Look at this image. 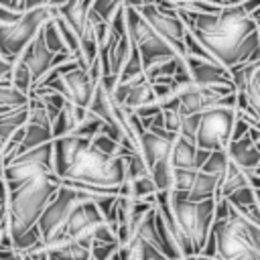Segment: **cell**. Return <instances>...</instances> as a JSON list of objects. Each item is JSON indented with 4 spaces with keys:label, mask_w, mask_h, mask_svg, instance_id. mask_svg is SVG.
I'll use <instances>...</instances> for the list:
<instances>
[{
    "label": "cell",
    "mask_w": 260,
    "mask_h": 260,
    "mask_svg": "<svg viewBox=\"0 0 260 260\" xmlns=\"http://www.w3.org/2000/svg\"><path fill=\"white\" fill-rule=\"evenodd\" d=\"M28 122V104L22 108H14V110H6L4 114H0V140L2 144H6L18 130H22Z\"/></svg>",
    "instance_id": "obj_22"
},
{
    "label": "cell",
    "mask_w": 260,
    "mask_h": 260,
    "mask_svg": "<svg viewBox=\"0 0 260 260\" xmlns=\"http://www.w3.org/2000/svg\"><path fill=\"white\" fill-rule=\"evenodd\" d=\"M63 179L79 181L100 189H120L126 181V165L124 158H112L98 152L91 142L77 154L71 169Z\"/></svg>",
    "instance_id": "obj_3"
},
{
    "label": "cell",
    "mask_w": 260,
    "mask_h": 260,
    "mask_svg": "<svg viewBox=\"0 0 260 260\" xmlns=\"http://www.w3.org/2000/svg\"><path fill=\"white\" fill-rule=\"evenodd\" d=\"M28 95L20 93L10 85V81H0V108H22L28 104Z\"/></svg>",
    "instance_id": "obj_29"
},
{
    "label": "cell",
    "mask_w": 260,
    "mask_h": 260,
    "mask_svg": "<svg viewBox=\"0 0 260 260\" xmlns=\"http://www.w3.org/2000/svg\"><path fill=\"white\" fill-rule=\"evenodd\" d=\"M138 14L152 26V30L185 61V35L187 28L179 14L167 6V2H132Z\"/></svg>",
    "instance_id": "obj_7"
},
{
    "label": "cell",
    "mask_w": 260,
    "mask_h": 260,
    "mask_svg": "<svg viewBox=\"0 0 260 260\" xmlns=\"http://www.w3.org/2000/svg\"><path fill=\"white\" fill-rule=\"evenodd\" d=\"M53 142V132H51V126H43V124H28L24 126V136H22V142L16 150V156L24 154V152H30L43 144H51ZM14 156V158H16ZM12 158V160H14Z\"/></svg>",
    "instance_id": "obj_20"
},
{
    "label": "cell",
    "mask_w": 260,
    "mask_h": 260,
    "mask_svg": "<svg viewBox=\"0 0 260 260\" xmlns=\"http://www.w3.org/2000/svg\"><path fill=\"white\" fill-rule=\"evenodd\" d=\"M83 199H93V195H85V193L75 191V189H69V187H61L57 191V195L45 207V211L41 213V217L37 221V228L41 232L43 244H49L51 240H55L63 232V228H65L71 211Z\"/></svg>",
    "instance_id": "obj_11"
},
{
    "label": "cell",
    "mask_w": 260,
    "mask_h": 260,
    "mask_svg": "<svg viewBox=\"0 0 260 260\" xmlns=\"http://www.w3.org/2000/svg\"><path fill=\"white\" fill-rule=\"evenodd\" d=\"M95 87H98V83L91 79L89 71L77 67V69L65 73L63 77H59V79L47 83V85L35 87V89L30 91V95H32V98H41V95H45V93H59V95H63L69 104L87 110L89 104H91V98H93ZM30 95H28V98H30Z\"/></svg>",
    "instance_id": "obj_10"
},
{
    "label": "cell",
    "mask_w": 260,
    "mask_h": 260,
    "mask_svg": "<svg viewBox=\"0 0 260 260\" xmlns=\"http://www.w3.org/2000/svg\"><path fill=\"white\" fill-rule=\"evenodd\" d=\"M258 207H260V205H258Z\"/></svg>",
    "instance_id": "obj_39"
},
{
    "label": "cell",
    "mask_w": 260,
    "mask_h": 260,
    "mask_svg": "<svg viewBox=\"0 0 260 260\" xmlns=\"http://www.w3.org/2000/svg\"><path fill=\"white\" fill-rule=\"evenodd\" d=\"M150 179L154 181L156 191H171L173 189V167L171 160L158 162L156 167L150 169Z\"/></svg>",
    "instance_id": "obj_30"
},
{
    "label": "cell",
    "mask_w": 260,
    "mask_h": 260,
    "mask_svg": "<svg viewBox=\"0 0 260 260\" xmlns=\"http://www.w3.org/2000/svg\"><path fill=\"white\" fill-rule=\"evenodd\" d=\"M91 140L81 138V136H63L53 140V175L63 179L67 175V171L71 169L73 160L77 158V154L89 144Z\"/></svg>",
    "instance_id": "obj_15"
},
{
    "label": "cell",
    "mask_w": 260,
    "mask_h": 260,
    "mask_svg": "<svg viewBox=\"0 0 260 260\" xmlns=\"http://www.w3.org/2000/svg\"><path fill=\"white\" fill-rule=\"evenodd\" d=\"M240 95H244V100L248 102V106L260 120V61L252 65L250 77L246 81V87L240 91Z\"/></svg>",
    "instance_id": "obj_25"
},
{
    "label": "cell",
    "mask_w": 260,
    "mask_h": 260,
    "mask_svg": "<svg viewBox=\"0 0 260 260\" xmlns=\"http://www.w3.org/2000/svg\"><path fill=\"white\" fill-rule=\"evenodd\" d=\"M171 211L177 225L191 242L195 256L201 254L205 242L211 234L215 219V199L209 201H189L183 193L171 191Z\"/></svg>",
    "instance_id": "obj_4"
},
{
    "label": "cell",
    "mask_w": 260,
    "mask_h": 260,
    "mask_svg": "<svg viewBox=\"0 0 260 260\" xmlns=\"http://www.w3.org/2000/svg\"><path fill=\"white\" fill-rule=\"evenodd\" d=\"M171 167L173 169H187V171H199L197 169V146L195 142L177 136L171 150Z\"/></svg>",
    "instance_id": "obj_19"
},
{
    "label": "cell",
    "mask_w": 260,
    "mask_h": 260,
    "mask_svg": "<svg viewBox=\"0 0 260 260\" xmlns=\"http://www.w3.org/2000/svg\"><path fill=\"white\" fill-rule=\"evenodd\" d=\"M10 85L14 87V89H18L20 93H24V95H30V91H32V77H30V71H28V67L20 61V59H16V63H14V67H12V73H10Z\"/></svg>",
    "instance_id": "obj_28"
},
{
    "label": "cell",
    "mask_w": 260,
    "mask_h": 260,
    "mask_svg": "<svg viewBox=\"0 0 260 260\" xmlns=\"http://www.w3.org/2000/svg\"><path fill=\"white\" fill-rule=\"evenodd\" d=\"M41 35H43V41H45V47L53 53V55H71L63 43V37L55 24V18H51L43 28H41Z\"/></svg>",
    "instance_id": "obj_27"
},
{
    "label": "cell",
    "mask_w": 260,
    "mask_h": 260,
    "mask_svg": "<svg viewBox=\"0 0 260 260\" xmlns=\"http://www.w3.org/2000/svg\"><path fill=\"white\" fill-rule=\"evenodd\" d=\"M47 254H49V260H91L89 248H85L77 242H69L65 246L51 248V250H47Z\"/></svg>",
    "instance_id": "obj_26"
},
{
    "label": "cell",
    "mask_w": 260,
    "mask_h": 260,
    "mask_svg": "<svg viewBox=\"0 0 260 260\" xmlns=\"http://www.w3.org/2000/svg\"><path fill=\"white\" fill-rule=\"evenodd\" d=\"M197 171H187V169H173V189L175 193H187L195 181Z\"/></svg>",
    "instance_id": "obj_34"
},
{
    "label": "cell",
    "mask_w": 260,
    "mask_h": 260,
    "mask_svg": "<svg viewBox=\"0 0 260 260\" xmlns=\"http://www.w3.org/2000/svg\"><path fill=\"white\" fill-rule=\"evenodd\" d=\"M173 142H175V140L156 136V134H152V132H148V130H144V132L138 136L140 156L144 158L148 171H150L152 167H156L158 162H167V160H171Z\"/></svg>",
    "instance_id": "obj_17"
},
{
    "label": "cell",
    "mask_w": 260,
    "mask_h": 260,
    "mask_svg": "<svg viewBox=\"0 0 260 260\" xmlns=\"http://www.w3.org/2000/svg\"><path fill=\"white\" fill-rule=\"evenodd\" d=\"M225 201H228L232 207H236V209H246V207L256 205V193H254L252 187H246V189H240V191L232 193Z\"/></svg>",
    "instance_id": "obj_35"
},
{
    "label": "cell",
    "mask_w": 260,
    "mask_h": 260,
    "mask_svg": "<svg viewBox=\"0 0 260 260\" xmlns=\"http://www.w3.org/2000/svg\"><path fill=\"white\" fill-rule=\"evenodd\" d=\"M132 51H134V47H132V43H130L128 32H126V35H122V37H118V39L112 43V47H110V51H108L110 75H114V77H118V75H120V71H122V69H124V65L128 63V59H130Z\"/></svg>",
    "instance_id": "obj_23"
},
{
    "label": "cell",
    "mask_w": 260,
    "mask_h": 260,
    "mask_svg": "<svg viewBox=\"0 0 260 260\" xmlns=\"http://www.w3.org/2000/svg\"><path fill=\"white\" fill-rule=\"evenodd\" d=\"M12 67H14V63H12V61H6V59H2V57H0V81H10Z\"/></svg>",
    "instance_id": "obj_38"
},
{
    "label": "cell",
    "mask_w": 260,
    "mask_h": 260,
    "mask_svg": "<svg viewBox=\"0 0 260 260\" xmlns=\"http://www.w3.org/2000/svg\"><path fill=\"white\" fill-rule=\"evenodd\" d=\"M228 167H230L228 152H225V150H217V152H211V154H209V158L205 160V165H203L199 171H203V173H207V175H213V177L221 179L223 173L228 171Z\"/></svg>",
    "instance_id": "obj_31"
},
{
    "label": "cell",
    "mask_w": 260,
    "mask_h": 260,
    "mask_svg": "<svg viewBox=\"0 0 260 260\" xmlns=\"http://www.w3.org/2000/svg\"><path fill=\"white\" fill-rule=\"evenodd\" d=\"M22 260H49V254H47V250H45L43 242H41L39 246L30 248V250L22 252Z\"/></svg>",
    "instance_id": "obj_37"
},
{
    "label": "cell",
    "mask_w": 260,
    "mask_h": 260,
    "mask_svg": "<svg viewBox=\"0 0 260 260\" xmlns=\"http://www.w3.org/2000/svg\"><path fill=\"white\" fill-rule=\"evenodd\" d=\"M112 100H114L116 106H120L124 110H130V112H136L138 108H144V106L156 102L152 85L146 79H138V81H132V83H116Z\"/></svg>",
    "instance_id": "obj_14"
},
{
    "label": "cell",
    "mask_w": 260,
    "mask_h": 260,
    "mask_svg": "<svg viewBox=\"0 0 260 260\" xmlns=\"http://www.w3.org/2000/svg\"><path fill=\"white\" fill-rule=\"evenodd\" d=\"M217 189H219V179L213 175H207L203 171H197L195 181L191 185V189L185 193V197L189 201H209L217 197Z\"/></svg>",
    "instance_id": "obj_21"
},
{
    "label": "cell",
    "mask_w": 260,
    "mask_h": 260,
    "mask_svg": "<svg viewBox=\"0 0 260 260\" xmlns=\"http://www.w3.org/2000/svg\"><path fill=\"white\" fill-rule=\"evenodd\" d=\"M120 244H104V242H93L89 248L91 260H112L114 254L118 252Z\"/></svg>",
    "instance_id": "obj_36"
},
{
    "label": "cell",
    "mask_w": 260,
    "mask_h": 260,
    "mask_svg": "<svg viewBox=\"0 0 260 260\" xmlns=\"http://www.w3.org/2000/svg\"><path fill=\"white\" fill-rule=\"evenodd\" d=\"M185 65L189 69L191 81L199 87H234L232 83V71L221 67L215 61H203L195 57H185Z\"/></svg>",
    "instance_id": "obj_13"
},
{
    "label": "cell",
    "mask_w": 260,
    "mask_h": 260,
    "mask_svg": "<svg viewBox=\"0 0 260 260\" xmlns=\"http://www.w3.org/2000/svg\"><path fill=\"white\" fill-rule=\"evenodd\" d=\"M234 124H236V108L217 106V108L203 112L199 116L195 146L207 152L225 150L232 140Z\"/></svg>",
    "instance_id": "obj_9"
},
{
    "label": "cell",
    "mask_w": 260,
    "mask_h": 260,
    "mask_svg": "<svg viewBox=\"0 0 260 260\" xmlns=\"http://www.w3.org/2000/svg\"><path fill=\"white\" fill-rule=\"evenodd\" d=\"M124 2L122 0H91V10L104 20V22H112L114 16L122 10Z\"/></svg>",
    "instance_id": "obj_32"
},
{
    "label": "cell",
    "mask_w": 260,
    "mask_h": 260,
    "mask_svg": "<svg viewBox=\"0 0 260 260\" xmlns=\"http://www.w3.org/2000/svg\"><path fill=\"white\" fill-rule=\"evenodd\" d=\"M225 152L234 167H238L244 173H254L260 177V148L250 136L230 142Z\"/></svg>",
    "instance_id": "obj_16"
},
{
    "label": "cell",
    "mask_w": 260,
    "mask_h": 260,
    "mask_svg": "<svg viewBox=\"0 0 260 260\" xmlns=\"http://www.w3.org/2000/svg\"><path fill=\"white\" fill-rule=\"evenodd\" d=\"M61 185L57 183V177L53 173L32 179L20 189L8 193V205H6V221L12 242L37 228V221L45 207L53 201Z\"/></svg>",
    "instance_id": "obj_2"
},
{
    "label": "cell",
    "mask_w": 260,
    "mask_h": 260,
    "mask_svg": "<svg viewBox=\"0 0 260 260\" xmlns=\"http://www.w3.org/2000/svg\"><path fill=\"white\" fill-rule=\"evenodd\" d=\"M51 144H43L30 152H24L16 156L14 160H10L6 167H2V181L8 193L20 189L32 179L53 173V146Z\"/></svg>",
    "instance_id": "obj_8"
},
{
    "label": "cell",
    "mask_w": 260,
    "mask_h": 260,
    "mask_svg": "<svg viewBox=\"0 0 260 260\" xmlns=\"http://www.w3.org/2000/svg\"><path fill=\"white\" fill-rule=\"evenodd\" d=\"M124 165H126V181H134V179H142V177H148L150 175L144 158L138 152L128 154L124 158Z\"/></svg>",
    "instance_id": "obj_33"
},
{
    "label": "cell",
    "mask_w": 260,
    "mask_h": 260,
    "mask_svg": "<svg viewBox=\"0 0 260 260\" xmlns=\"http://www.w3.org/2000/svg\"><path fill=\"white\" fill-rule=\"evenodd\" d=\"M246 187H250L248 175L230 162L228 171H225L223 177L219 179V189H217L215 201H217V199H228L232 193H236V191H240V189H246Z\"/></svg>",
    "instance_id": "obj_24"
},
{
    "label": "cell",
    "mask_w": 260,
    "mask_h": 260,
    "mask_svg": "<svg viewBox=\"0 0 260 260\" xmlns=\"http://www.w3.org/2000/svg\"><path fill=\"white\" fill-rule=\"evenodd\" d=\"M189 32L228 71L260 61V37L240 0H230L217 14L195 16Z\"/></svg>",
    "instance_id": "obj_1"
},
{
    "label": "cell",
    "mask_w": 260,
    "mask_h": 260,
    "mask_svg": "<svg viewBox=\"0 0 260 260\" xmlns=\"http://www.w3.org/2000/svg\"><path fill=\"white\" fill-rule=\"evenodd\" d=\"M51 18H55V2H45L43 6L24 12L18 20L0 24V57L16 63L22 51L32 43V39Z\"/></svg>",
    "instance_id": "obj_5"
},
{
    "label": "cell",
    "mask_w": 260,
    "mask_h": 260,
    "mask_svg": "<svg viewBox=\"0 0 260 260\" xmlns=\"http://www.w3.org/2000/svg\"><path fill=\"white\" fill-rule=\"evenodd\" d=\"M57 14L67 22V26L81 39V35L87 28L89 22V10H91V0H73V2H55Z\"/></svg>",
    "instance_id": "obj_18"
},
{
    "label": "cell",
    "mask_w": 260,
    "mask_h": 260,
    "mask_svg": "<svg viewBox=\"0 0 260 260\" xmlns=\"http://www.w3.org/2000/svg\"><path fill=\"white\" fill-rule=\"evenodd\" d=\"M124 16H126V28H128L130 43L138 51L144 69L150 67V65H156L160 61H167V59H175L177 57V53L138 14V10L134 8L132 2H124Z\"/></svg>",
    "instance_id": "obj_6"
},
{
    "label": "cell",
    "mask_w": 260,
    "mask_h": 260,
    "mask_svg": "<svg viewBox=\"0 0 260 260\" xmlns=\"http://www.w3.org/2000/svg\"><path fill=\"white\" fill-rule=\"evenodd\" d=\"M18 59L28 67L30 77H32V85L37 87V85L43 81V77H45L53 67L63 65V63L71 61L73 57H71V55H53V53L45 47L43 35L39 32V35L32 39V43L22 51V55H20ZM75 61H77V59H75ZM35 87H32V89H35Z\"/></svg>",
    "instance_id": "obj_12"
}]
</instances>
